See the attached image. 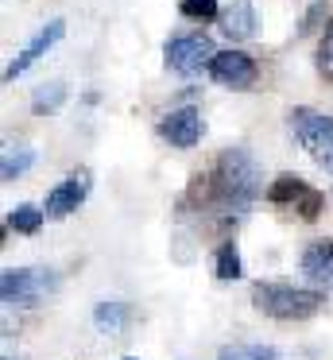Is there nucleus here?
<instances>
[{
	"label": "nucleus",
	"mask_w": 333,
	"mask_h": 360,
	"mask_svg": "<svg viewBox=\"0 0 333 360\" xmlns=\"http://www.w3.org/2000/svg\"><path fill=\"white\" fill-rule=\"evenodd\" d=\"M43 217L46 213L35 210V205H15V210H8L4 225L12 229V233H20V236H35L39 229H43Z\"/></svg>",
	"instance_id": "nucleus-14"
},
{
	"label": "nucleus",
	"mask_w": 333,
	"mask_h": 360,
	"mask_svg": "<svg viewBox=\"0 0 333 360\" xmlns=\"http://www.w3.org/2000/svg\"><path fill=\"white\" fill-rule=\"evenodd\" d=\"M217 58V47L209 35L201 32H190V35H175V39H167V47H163V63H167V70L182 74V78H194V74L209 70Z\"/></svg>",
	"instance_id": "nucleus-4"
},
{
	"label": "nucleus",
	"mask_w": 333,
	"mask_h": 360,
	"mask_svg": "<svg viewBox=\"0 0 333 360\" xmlns=\"http://www.w3.org/2000/svg\"><path fill=\"white\" fill-rule=\"evenodd\" d=\"M93 321H97L101 333H120V329H128V321H132V306H124V302H101L97 310H93Z\"/></svg>",
	"instance_id": "nucleus-12"
},
{
	"label": "nucleus",
	"mask_w": 333,
	"mask_h": 360,
	"mask_svg": "<svg viewBox=\"0 0 333 360\" xmlns=\"http://www.w3.org/2000/svg\"><path fill=\"white\" fill-rule=\"evenodd\" d=\"M318 74L325 82H333V20L325 24L322 39H318Z\"/></svg>",
	"instance_id": "nucleus-19"
},
{
	"label": "nucleus",
	"mask_w": 333,
	"mask_h": 360,
	"mask_svg": "<svg viewBox=\"0 0 333 360\" xmlns=\"http://www.w3.org/2000/svg\"><path fill=\"white\" fill-rule=\"evenodd\" d=\"M213 271H217V279H221V283L240 279L244 264H240V252H237V244H232V240H225L221 248H217V264H213Z\"/></svg>",
	"instance_id": "nucleus-16"
},
{
	"label": "nucleus",
	"mask_w": 333,
	"mask_h": 360,
	"mask_svg": "<svg viewBox=\"0 0 333 360\" xmlns=\"http://www.w3.org/2000/svg\"><path fill=\"white\" fill-rule=\"evenodd\" d=\"M302 194H306V182H302L299 174H279V179L268 186V202L271 205H291V202H299Z\"/></svg>",
	"instance_id": "nucleus-15"
},
{
	"label": "nucleus",
	"mask_w": 333,
	"mask_h": 360,
	"mask_svg": "<svg viewBox=\"0 0 333 360\" xmlns=\"http://www.w3.org/2000/svg\"><path fill=\"white\" fill-rule=\"evenodd\" d=\"M217 360H279V352L271 345H232V349H221Z\"/></svg>",
	"instance_id": "nucleus-18"
},
{
	"label": "nucleus",
	"mask_w": 333,
	"mask_h": 360,
	"mask_svg": "<svg viewBox=\"0 0 333 360\" xmlns=\"http://www.w3.org/2000/svg\"><path fill=\"white\" fill-rule=\"evenodd\" d=\"M322 16H325V0H314L306 8V16H302V24H299V35H310V32H318V24H322Z\"/></svg>",
	"instance_id": "nucleus-22"
},
{
	"label": "nucleus",
	"mask_w": 333,
	"mask_h": 360,
	"mask_svg": "<svg viewBox=\"0 0 333 360\" xmlns=\"http://www.w3.org/2000/svg\"><path fill=\"white\" fill-rule=\"evenodd\" d=\"M31 163H35V151H27V148H23V151H8V155H4V171H0V174H4V182H12V179H20Z\"/></svg>",
	"instance_id": "nucleus-20"
},
{
	"label": "nucleus",
	"mask_w": 333,
	"mask_h": 360,
	"mask_svg": "<svg viewBox=\"0 0 333 360\" xmlns=\"http://www.w3.org/2000/svg\"><path fill=\"white\" fill-rule=\"evenodd\" d=\"M54 271L46 267H8L0 275V298L8 306H35L54 290Z\"/></svg>",
	"instance_id": "nucleus-5"
},
{
	"label": "nucleus",
	"mask_w": 333,
	"mask_h": 360,
	"mask_svg": "<svg viewBox=\"0 0 333 360\" xmlns=\"http://www.w3.org/2000/svg\"><path fill=\"white\" fill-rule=\"evenodd\" d=\"M302 275L318 287L333 290V240H314L302 252Z\"/></svg>",
	"instance_id": "nucleus-10"
},
{
	"label": "nucleus",
	"mask_w": 333,
	"mask_h": 360,
	"mask_svg": "<svg viewBox=\"0 0 333 360\" xmlns=\"http://www.w3.org/2000/svg\"><path fill=\"white\" fill-rule=\"evenodd\" d=\"M62 101H66V86H62V82H46V86H39L35 97H31V112H35V117H51V112L62 109Z\"/></svg>",
	"instance_id": "nucleus-13"
},
{
	"label": "nucleus",
	"mask_w": 333,
	"mask_h": 360,
	"mask_svg": "<svg viewBox=\"0 0 333 360\" xmlns=\"http://www.w3.org/2000/svg\"><path fill=\"white\" fill-rule=\"evenodd\" d=\"M209 74H213V82H221V86H229V89H252L256 78H260V66H256V58L248 55V51L229 47V51H217Z\"/></svg>",
	"instance_id": "nucleus-6"
},
{
	"label": "nucleus",
	"mask_w": 333,
	"mask_h": 360,
	"mask_svg": "<svg viewBox=\"0 0 333 360\" xmlns=\"http://www.w3.org/2000/svg\"><path fill=\"white\" fill-rule=\"evenodd\" d=\"M252 306L275 321H302L322 310L325 295L322 290H306V287H283V283H256Z\"/></svg>",
	"instance_id": "nucleus-2"
},
{
	"label": "nucleus",
	"mask_w": 333,
	"mask_h": 360,
	"mask_svg": "<svg viewBox=\"0 0 333 360\" xmlns=\"http://www.w3.org/2000/svg\"><path fill=\"white\" fill-rule=\"evenodd\" d=\"M124 360H136V356H124Z\"/></svg>",
	"instance_id": "nucleus-23"
},
{
	"label": "nucleus",
	"mask_w": 333,
	"mask_h": 360,
	"mask_svg": "<svg viewBox=\"0 0 333 360\" xmlns=\"http://www.w3.org/2000/svg\"><path fill=\"white\" fill-rule=\"evenodd\" d=\"M62 32H66V24H62V20H51V24H43V27H39V32L27 39V47H23L20 55H15L12 63H8V70H4V82H15L20 74H27L31 66H35L39 58H43L46 51H51L54 43L62 39Z\"/></svg>",
	"instance_id": "nucleus-7"
},
{
	"label": "nucleus",
	"mask_w": 333,
	"mask_h": 360,
	"mask_svg": "<svg viewBox=\"0 0 333 360\" xmlns=\"http://www.w3.org/2000/svg\"><path fill=\"white\" fill-rule=\"evenodd\" d=\"M178 12H182V20H194V24H209V20L221 16L217 0H178Z\"/></svg>",
	"instance_id": "nucleus-17"
},
{
	"label": "nucleus",
	"mask_w": 333,
	"mask_h": 360,
	"mask_svg": "<svg viewBox=\"0 0 333 360\" xmlns=\"http://www.w3.org/2000/svg\"><path fill=\"white\" fill-rule=\"evenodd\" d=\"M85 194H89V171H74L66 182H58V186L46 194V205L43 213L46 217H70V213H77V205L85 202Z\"/></svg>",
	"instance_id": "nucleus-9"
},
{
	"label": "nucleus",
	"mask_w": 333,
	"mask_h": 360,
	"mask_svg": "<svg viewBox=\"0 0 333 360\" xmlns=\"http://www.w3.org/2000/svg\"><path fill=\"white\" fill-rule=\"evenodd\" d=\"M217 24H221V32L229 35L232 43L252 39V35H256V8H252V0H232L229 8L217 16Z\"/></svg>",
	"instance_id": "nucleus-11"
},
{
	"label": "nucleus",
	"mask_w": 333,
	"mask_h": 360,
	"mask_svg": "<svg viewBox=\"0 0 333 360\" xmlns=\"http://www.w3.org/2000/svg\"><path fill=\"white\" fill-rule=\"evenodd\" d=\"M322 205H325V198L318 194L314 186H306V194L294 202V213H299L302 221H318V217H322Z\"/></svg>",
	"instance_id": "nucleus-21"
},
{
	"label": "nucleus",
	"mask_w": 333,
	"mask_h": 360,
	"mask_svg": "<svg viewBox=\"0 0 333 360\" xmlns=\"http://www.w3.org/2000/svg\"><path fill=\"white\" fill-rule=\"evenodd\" d=\"M287 120H291V132L302 143V151L333 174V117H322L314 109H294Z\"/></svg>",
	"instance_id": "nucleus-3"
},
{
	"label": "nucleus",
	"mask_w": 333,
	"mask_h": 360,
	"mask_svg": "<svg viewBox=\"0 0 333 360\" xmlns=\"http://www.w3.org/2000/svg\"><path fill=\"white\" fill-rule=\"evenodd\" d=\"M159 136L170 143V148H194L201 140V112L194 105H182V109H170L167 117L159 120Z\"/></svg>",
	"instance_id": "nucleus-8"
},
{
	"label": "nucleus",
	"mask_w": 333,
	"mask_h": 360,
	"mask_svg": "<svg viewBox=\"0 0 333 360\" xmlns=\"http://www.w3.org/2000/svg\"><path fill=\"white\" fill-rule=\"evenodd\" d=\"M201 194L206 202L213 205L221 217H240L256 198L263 194V174H260V163L248 155L244 148H229L221 151V159L213 163V174L201 179Z\"/></svg>",
	"instance_id": "nucleus-1"
}]
</instances>
